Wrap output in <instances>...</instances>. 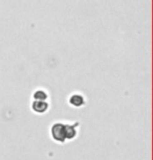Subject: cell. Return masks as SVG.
Instances as JSON below:
<instances>
[{"mask_svg": "<svg viewBox=\"0 0 153 160\" xmlns=\"http://www.w3.org/2000/svg\"><path fill=\"white\" fill-rule=\"evenodd\" d=\"M69 104L76 108H80L85 104V98H84V96H82L81 94L76 93V94H73L69 98Z\"/></svg>", "mask_w": 153, "mask_h": 160, "instance_id": "3957f363", "label": "cell"}, {"mask_svg": "<svg viewBox=\"0 0 153 160\" xmlns=\"http://www.w3.org/2000/svg\"><path fill=\"white\" fill-rule=\"evenodd\" d=\"M32 109L36 113H45L48 110V104L46 101H33Z\"/></svg>", "mask_w": 153, "mask_h": 160, "instance_id": "7a4b0ae2", "label": "cell"}, {"mask_svg": "<svg viewBox=\"0 0 153 160\" xmlns=\"http://www.w3.org/2000/svg\"><path fill=\"white\" fill-rule=\"evenodd\" d=\"M47 98H48V94H47L44 90H37V91L33 94L34 101H46Z\"/></svg>", "mask_w": 153, "mask_h": 160, "instance_id": "277c9868", "label": "cell"}, {"mask_svg": "<svg viewBox=\"0 0 153 160\" xmlns=\"http://www.w3.org/2000/svg\"><path fill=\"white\" fill-rule=\"evenodd\" d=\"M50 134L53 139L60 143H64L68 140L67 137V123L64 122H56L50 128Z\"/></svg>", "mask_w": 153, "mask_h": 160, "instance_id": "6da1fadb", "label": "cell"}]
</instances>
